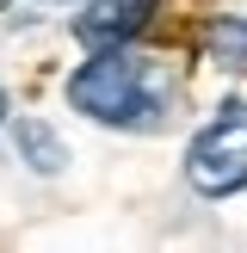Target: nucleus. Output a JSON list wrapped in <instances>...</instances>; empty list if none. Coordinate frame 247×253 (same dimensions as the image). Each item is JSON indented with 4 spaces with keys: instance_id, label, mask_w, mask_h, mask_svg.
Here are the masks:
<instances>
[{
    "instance_id": "obj_6",
    "label": "nucleus",
    "mask_w": 247,
    "mask_h": 253,
    "mask_svg": "<svg viewBox=\"0 0 247 253\" xmlns=\"http://www.w3.org/2000/svg\"><path fill=\"white\" fill-rule=\"evenodd\" d=\"M0 124H6V93H0Z\"/></svg>"
},
{
    "instance_id": "obj_7",
    "label": "nucleus",
    "mask_w": 247,
    "mask_h": 253,
    "mask_svg": "<svg viewBox=\"0 0 247 253\" xmlns=\"http://www.w3.org/2000/svg\"><path fill=\"white\" fill-rule=\"evenodd\" d=\"M6 6H12V0H0V12H6Z\"/></svg>"
},
{
    "instance_id": "obj_1",
    "label": "nucleus",
    "mask_w": 247,
    "mask_h": 253,
    "mask_svg": "<svg viewBox=\"0 0 247 253\" xmlns=\"http://www.w3.org/2000/svg\"><path fill=\"white\" fill-rule=\"evenodd\" d=\"M179 81L161 56L118 43V49H86V62L68 74V105L111 130H161L173 118Z\"/></svg>"
},
{
    "instance_id": "obj_5",
    "label": "nucleus",
    "mask_w": 247,
    "mask_h": 253,
    "mask_svg": "<svg viewBox=\"0 0 247 253\" xmlns=\"http://www.w3.org/2000/svg\"><path fill=\"white\" fill-rule=\"evenodd\" d=\"M204 56L216 62V68H229V74H247V19L216 12V19L204 25Z\"/></svg>"
},
{
    "instance_id": "obj_4",
    "label": "nucleus",
    "mask_w": 247,
    "mask_h": 253,
    "mask_svg": "<svg viewBox=\"0 0 247 253\" xmlns=\"http://www.w3.org/2000/svg\"><path fill=\"white\" fill-rule=\"evenodd\" d=\"M12 148H19V161L31 173H62V161H68L62 136L49 130L43 118H19V124H12Z\"/></svg>"
},
{
    "instance_id": "obj_3",
    "label": "nucleus",
    "mask_w": 247,
    "mask_h": 253,
    "mask_svg": "<svg viewBox=\"0 0 247 253\" xmlns=\"http://www.w3.org/2000/svg\"><path fill=\"white\" fill-rule=\"evenodd\" d=\"M155 6L161 0H86V6L74 12V37H81V49L136 43V37L155 25Z\"/></svg>"
},
{
    "instance_id": "obj_2",
    "label": "nucleus",
    "mask_w": 247,
    "mask_h": 253,
    "mask_svg": "<svg viewBox=\"0 0 247 253\" xmlns=\"http://www.w3.org/2000/svg\"><path fill=\"white\" fill-rule=\"evenodd\" d=\"M185 179L198 198H235L247 185V99H222L216 118L185 142Z\"/></svg>"
}]
</instances>
